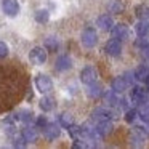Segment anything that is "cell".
Here are the masks:
<instances>
[{
  "label": "cell",
  "instance_id": "obj_20",
  "mask_svg": "<svg viewBox=\"0 0 149 149\" xmlns=\"http://www.w3.org/2000/svg\"><path fill=\"white\" fill-rule=\"evenodd\" d=\"M119 100L120 98L117 96V91H107L106 95H104V101H106L107 106H116V104H119Z\"/></svg>",
  "mask_w": 149,
  "mask_h": 149
},
{
  "label": "cell",
  "instance_id": "obj_22",
  "mask_svg": "<svg viewBox=\"0 0 149 149\" xmlns=\"http://www.w3.org/2000/svg\"><path fill=\"white\" fill-rule=\"evenodd\" d=\"M40 107H42V111H45V112H50V111H53V107H55V103H53L52 98H42V100H40Z\"/></svg>",
  "mask_w": 149,
  "mask_h": 149
},
{
  "label": "cell",
  "instance_id": "obj_25",
  "mask_svg": "<svg viewBox=\"0 0 149 149\" xmlns=\"http://www.w3.org/2000/svg\"><path fill=\"white\" fill-rule=\"evenodd\" d=\"M36 19L39 21V23H47V21L50 19L48 10H39V11L36 13Z\"/></svg>",
  "mask_w": 149,
  "mask_h": 149
},
{
  "label": "cell",
  "instance_id": "obj_36",
  "mask_svg": "<svg viewBox=\"0 0 149 149\" xmlns=\"http://www.w3.org/2000/svg\"><path fill=\"white\" fill-rule=\"evenodd\" d=\"M37 125H39V127H43V128H45V125H47V119H45V117H40V119L37 120Z\"/></svg>",
  "mask_w": 149,
  "mask_h": 149
},
{
  "label": "cell",
  "instance_id": "obj_2",
  "mask_svg": "<svg viewBox=\"0 0 149 149\" xmlns=\"http://www.w3.org/2000/svg\"><path fill=\"white\" fill-rule=\"evenodd\" d=\"M98 43V34L93 27H87V29L82 32V45L85 48H93Z\"/></svg>",
  "mask_w": 149,
  "mask_h": 149
},
{
  "label": "cell",
  "instance_id": "obj_12",
  "mask_svg": "<svg viewBox=\"0 0 149 149\" xmlns=\"http://www.w3.org/2000/svg\"><path fill=\"white\" fill-rule=\"evenodd\" d=\"M88 96L93 98V100H98V98H101L104 95V90H103V85L98 84V82H93V84L88 85V90H87Z\"/></svg>",
  "mask_w": 149,
  "mask_h": 149
},
{
  "label": "cell",
  "instance_id": "obj_6",
  "mask_svg": "<svg viewBox=\"0 0 149 149\" xmlns=\"http://www.w3.org/2000/svg\"><path fill=\"white\" fill-rule=\"evenodd\" d=\"M132 101L136 104H146V101H148V90H144L143 87H139V85H136V87H133L132 90Z\"/></svg>",
  "mask_w": 149,
  "mask_h": 149
},
{
  "label": "cell",
  "instance_id": "obj_28",
  "mask_svg": "<svg viewBox=\"0 0 149 149\" xmlns=\"http://www.w3.org/2000/svg\"><path fill=\"white\" fill-rule=\"evenodd\" d=\"M136 117H138V111L136 109H127V112H125V120L128 123H133L136 120Z\"/></svg>",
  "mask_w": 149,
  "mask_h": 149
},
{
  "label": "cell",
  "instance_id": "obj_23",
  "mask_svg": "<svg viewBox=\"0 0 149 149\" xmlns=\"http://www.w3.org/2000/svg\"><path fill=\"white\" fill-rule=\"evenodd\" d=\"M135 47L139 50L143 48H148L149 47V36H139V39L135 40Z\"/></svg>",
  "mask_w": 149,
  "mask_h": 149
},
{
  "label": "cell",
  "instance_id": "obj_3",
  "mask_svg": "<svg viewBox=\"0 0 149 149\" xmlns=\"http://www.w3.org/2000/svg\"><path fill=\"white\" fill-rule=\"evenodd\" d=\"M36 85H37V90H39L40 93H48V91L53 90V80L48 75H43V74L37 75Z\"/></svg>",
  "mask_w": 149,
  "mask_h": 149
},
{
  "label": "cell",
  "instance_id": "obj_15",
  "mask_svg": "<svg viewBox=\"0 0 149 149\" xmlns=\"http://www.w3.org/2000/svg\"><path fill=\"white\" fill-rule=\"evenodd\" d=\"M111 87H112L114 91H117V93H122V91L127 90L128 84H127V80H125L123 77H116L112 82H111Z\"/></svg>",
  "mask_w": 149,
  "mask_h": 149
},
{
  "label": "cell",
  "instance_id": "obj_18",
  "mask_svg": "<svg viewBox=\"0 0 149 149\" xmlns=\"http://www.w3.org/2000/svg\"><path fill=\"white\" fill-rule=\"evenodd\" d=\"M72 68V59L69 56H59L56 59V69L58 71H68Z\"/></svg>",
  "mask_w": 149,
  "mask_h": 149
},
{
  "label": "cell",
  "instance_id": "obj_24",
  "mask_svg": "<svg viewBox=\"0 0 149 149\" xmlns=\"http://www.w3.org/2000/svg\"><path fill=\"white\" fill-rule=\"evenodd\" d=\"M138 117L143 120V122L149 123V106L148 104H143V107L138 111Z\"/></svg>",
  "mask_w": 149,
  "mask_h": 149
},
{
  "label": "cell",
  "instance_id": "obj_16",
  "mask_svg": "<svg viewBox=\"0 0 149 149\" xmlns=\"http://www.w3.org/2000/svg\"><path fill=\"white\" fill-rule=\"evenodd\" d=\"M59 127L56 125V123H47L45 125V136L48 139H56L59 136Z\"/></svg>",
  "mask_w": 149,
  "mask_h": 149
},
{
  "label": "cell",
  "instance_id": "obj_31",
  "mask_svg": "<svg viewBox=\"0 0 149 149\" xmlns=\"http://www.w3.org/2000/svg\"><path fill=\"white\" fill-rule=\"evenodd\" d=\"M111 10L114 11V13H120V11L123 10V5L120 3V0H116L112 5H111Z\"/></svg>",
  "mask_w": 149,
  "mask_h": 149
},
{
  "label": "cell",
  "instance_id": "obj_30",
  "mask_svg": "<svg viewBox=\"0 0 149 149\" xmlns=\"http://www.w3.org/2000/svg\"><path fill=\"white\" fill-rule=\"evenodd\" d=\"M69 135L72 136V138H79V136H82V127H77L72 123L71 127H69Z\"/></svg>",
  "mask_w": 149,
  "mask_h": 149
},
{
  "label": "cell",
  "instance_id": "obj_29",
  "mask_svg": "<svg viewBox=\"0 0 149 149\" xmlns=\"http://www.w3.org/2000/svg\"><path fill=\"white\" fill-rule=\"evenodd\" d=\"M45 47L50 52H56V48H58V40H56L55 37H48V39L45 40Z\"/></svg>",
  "mask_w": 149,
  "mask_h": 149
},
{
  "label": "cell",
  "instance_id": "obj_34",
  "mask_svg": "<svg viewBox=\"0 0 149 149\" xmlns=\"http://www.w3.org/2000/svg\"><path fill=\"white\" fill-rule=\"evenodd\" d=\"M119 106H120V109H128V100H127V98H120V100H119Z\"/></svg>",
  "mask_w": 149,
  "mask_h": 149
},
{
  "label": "cell",
  "instance_id": "obj_32",
  "mask_svg": "<svg viewBox=\"0 0 149 149\" xmlns=\"http://www.w3.org/2000/svg\"><path fill=\"white\" fill-rule=\"evenodd\" d=\"M8 56V47L3 42H0V59H3Z\"/></svg>",
  "mask_w": 149,
  "mask_h": 149
},
{
  "label": "cell",
  "instance_id": "obj_13",
  "mask_svg": "<svg viewBox=\"0 0 149 149\" xmlns=\"http://www.w3.org/2000/svg\"><path fill=\"white\" fill-rule=\"evenodd\" d=\"M112 34H114V37L116 39H119V40H123V39H127L128 37V34H130V31H128V26L127 24H116V26L112 27Z\"/></svg>",
  "mask_w": 149,
  "mask_h": 149
},
{
  "label": "cell",
  "instance_id": "obj_17",
  "mask_svg": "<svg viewBox=\"0 0 149 149\" xmlns=\"http://www.w3.org/2000/svg\"><path fill=\"white\" fill-rule=\"evenodd\" d=\"M136 36H149V19H139L135 26Z\"/></svg>",
  "mask_w": 149,
  "mask_h": 149
},
{
  "label": "cell",
  "instance_id": "obj_10",
  "mask_svg": "<svg viewBox=\"0 0 149 149\" xmlns=\"http://www.w3.org/2000/svg\"><path fill=\"white\" fill-rule=\"evenodd\" d=\"M96 77H98L96 71H95L93 68H90V66L84 68L80 72V80L84 82L85 85H90V84H93V82H96Z\"/></svg>",
  "mask_w": 149,
  "mask_h": 149
},
{
  "label": "cell",
  "instance_id": "obj_7",
  "mask_svg": "<svg viewBox=\"0 0 149 149\" xmlns=\"http://www.w3.org/2000/svg\"><path fill=\"white\" fill-rule=\"evenodd\" d=\"M112 122H111L109 119H103L100 120V122L96 123V127H95V130H96L98 136H107L111 132H112Z\"/></svg>",
  "mask_w": 149,
  "mask_h": 149
},
{
  "label": "cell",
  "instance_id": "obj_9",
  "mask_svg": "<svg viewBox=\"0 0 149 149\" xmlns=\"http://www.w3.org/2000/svg\"><path fill=\"white\" fill-rule=\"evenodd\" d=\"M2 8H3L5 15L7 16H16L18 11H19V5H18V0H3L2 3Z\"/></svg>",
  "mask_w": 149,
  "mask_h": 149
},
{
  "label": "cell",
  "instance_id": "obj_14",
  "mask_svg": "<svg viewBox=\"0 0 149 149\" xmlns=\"http://www.w3.org/2000/svg\"><path fill=\"white\" fill-rule=\"evenodd\" d=\"M133 74H135V79L138 82H146L149 79V66H146V64L138 66V68L133 71Z\"/></svg>",
  "mask_w": 149,
  "mask_h": 149
},
{
  "label": "cell",
  "instance_id": "obj_11",
  "mask_svg": "<svg viewBox=\"0 0 149 149\" xmlns=\"http://www.w3.org/2000/svg\"><path fill=\"white\" fill-rule=\"evenodd\" d=\"M96 24L103 31H112V27H114V21L111 18V15H101V16H98Z\"/></svg>",
  "mask_w": 149,
  "mask_h": 149
},
{
  "label": "cell",
  "instance_id": "obj_37",
  "mask_svg": "<svg viewBox=\"0 0 149 149\" xmlns=\"http://www.w3.org/2000/svg\"><path fill=\"white\" fill-rule=\"evenodd\" d=\"M146 133H148V135H149V125H148V128H146Z\"/></svg>",
  "mask_w": 149,
  "mask_h": 149
},
{
  "label": "cell",
  "instance_id": "obj_35",
  "mask_svg": "<svg viewBox=\"0 0 149 149\" xmlns=\"http://www.w3.org/2000/svg\"><path fill=\"white\" fill-rule=\"evenodd\" d=\"M141 55H143V58H144L146 61H149V47H148V48H143L141 50Z\"/></svg>",
  "mask_w": 149,
  "mask_h": 149
},
{
  "label": "cell",
  "instance_id": "obj_33",
  "mask_svg": "<svg viewBox=\"0 0 149 149\" xmlns=\"http://www.w3.org/2000/svg\"><path fill=\"white\" fill-rule=\"evenodd\" d=\"M122 77L127 80V84H128V85H133V82L136 80V79H135V74H133V72H125Z\"/></svg>",
  "mask_w": 149,
  "mask_h": 149
},
{
  "label": "cell",
  "instance_id": "obj_1",
  "mask_svg": "<svg viewBox=\"0 0 149 149\" xmlns=\"http://www.w3.org/2000/svg\"><path fill=\"white\" fill-rule=\"evenodd\" d=\"M27 88L24 69L16 63H0V112L23 100Z\"/></svg>",
  "mask_w": 149,
  "mask_h": 149
},
{
  "label": "cell",
  "instance_id": "obj_26",
  "mask_svg": "<svg viewBox=\"0 0 149 149\" xmlns=\"http://www.w3.org/2000/svg\"><path fill=\"white\" fill-rule=\"evenodd\" d=\"M18 119L23 120V122H26V123H29L31 120H32V112L27 111V109H23V111H19V114H18Z\"/></svg>",
  "mask_w": 149,
  "mask_h": 149
},
{
  "label": "cell",
  "instance_id": "obj_19",
  "mask_svg": "<svg viewBox=\"0 0 149 149\" xmlns=\"http://www.w3.org/2000/svg\"><path fill=\"white\" fill-rule=\"evenodd\" d=\"M135 13L139 19H149V5L148 3L138 5V7L135 8Z\"/></svg>",
  "mask_w": 149,
  "mask_h": 149
},
{
  "label": "cell",
  "instance_id": "obj_4",
  "mask_svg": "<svg viewBox=\"0 0 149 149\" xmlns=\"http://www.w3.org/2000/svg\"><path fill=\"white\" fill-rule=\"evenodd\" d=\"M104 52L107 53L109 56H119L120 53H122V42H120L119 39H111L106 42V45H104Z\"/></svg>",
  "mask_w": 149,
  "mask_h": 149
},
{
  "label": "cell",
  "instance_id": "obj_8",
  "mask_svg": "<svg viewBox=\"0 0 149 149\" xmlns=\"http://www.w3.org/2000/svg\"><path fill=\"white\" fill-rule=\"evenodd\" d=\"M29 59L34 63V64H43V63L47 61V52L43 48H40V47H36V48L31 52L29 55Z\"/></svg>",
  "mask_w": 149,
  "mask_h": 149
},
{
  "label": "cell",
  "instance_id": "obj_27",
  "mask_svg": "<svg viewBox=\"0 0 149 149\" xmlns=\"http://www.w3.org/2000/svg\"><path fill=\"white\" fill-rule=\"evenodd\" d=\"M23 136H24V139H26V141H34L37 135H36V130L31 128V127H27V128L23 130Z\"/></svg>",
  "mask_w": 149,
  "mask_h": 149
},
{
  "label": "cell",
  "instance_id": "obj_5",
  "mask_svg": "<svg viewBox=\"0 0 149 149\" xmlns=\"http://www.w3.org/2000/svg\"><path fill=\"white\" fill-rule=\"evenodd\" d=\"M146 136V130H143V127H135L132 130V135H130V141H132V146H143Z\"/></svg>",
  "mask_w": 149,
  "mask_h": 149
},
{
  "label": "cell",
  "instance_id": "obj_21",
  "mask_svg": "<svg viewBox=\"0 0 149 149\" xmlns=\"http://www.w3.org/2000/svg\"><path fill=\"white\" fill-rule=\"evenodd\" d=\"M58 120H59V125L64 127V128H69V127L72 125V116L68 112H63L61 116L58 117Z\"/></svg>",
  "mask_w": 149,
  "mask_h": 149
}]
</instances>
